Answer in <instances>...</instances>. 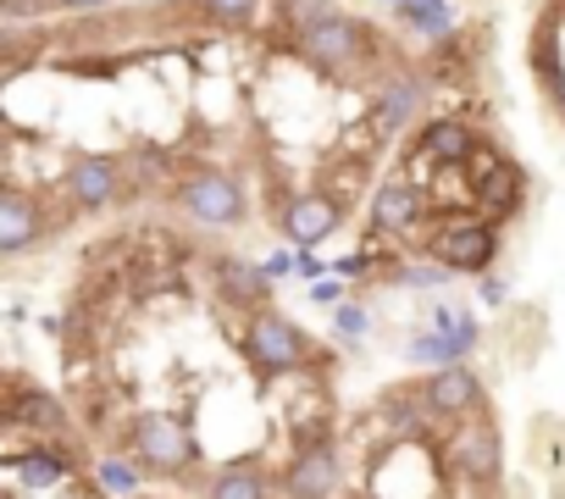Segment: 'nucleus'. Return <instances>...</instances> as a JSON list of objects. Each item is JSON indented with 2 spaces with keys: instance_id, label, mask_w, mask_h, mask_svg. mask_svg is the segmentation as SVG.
I'll return each instance as SVG.
<instances>
[{
  "instance_id": "nucleus-2",
  "label": "nucleus",
  "mask_w": 565,
  "mask_h": 499,
  "mask_svg": "<svg viewBox=\"0 0 565 499\" xmlns=\"http://www.w3.org/2000/svg\"><path fill=\"white\" fill-rule=\"evenodd\" d=\"M244 344H249V361H255L260 378H295V372H311V361L328 367V355L317 350V339L306 328H295L289 317H277L271 306L249 317V339Z\"/></svg>"
},
{
  "instance_id": "nucleus-6",
  "label": "nucleus",
  "mask_w": 565,
  "mask_h": 499,
  "mask_svg": "<svg viewBox=\"0 0 565 499\" xmlns=\"http://www.w3.org/2000/svg\"><path fill=\"white\" fill-rule=\"evenodd\" d=\"M339 482H344V466L333 444H317L282 466V499H333Z\"/></svg>"
},
{
  "instance_id": "nucleus-1",
  "label": "nucleus",
  "mask_w": 565,
  "mask_h": 499,
  "mask_svg": "<svg viewBox=\"0 0 565 499\" xmlns=\"http://www.w3.org/2000/svg\"><path fill=\"white\" fill-rule=\"evenodd\" d=\"M122 455H128L139 471L167 477V482L183 477V482L200 488V493H205V482H211V471H200V460H194V433H189V422L172 416V411H139V416H128Z\"/></svg>"
},
{
  "instance_id": "nucleus-3",
  "label": "nucleus",
  "mask_w": 565,
  "mask_h": 499,
  "mask_svg": "<svg viewBox=\"0 0 565 499\" xmlns=\"http://www.w3.org/2000/svg\"><path fill=\"white\" fill-rule=\"evenodd\" d=\"M444 460L460 482H477V488H488L499 477V433H493V416L482 405L471 416H455V427L444 438Z\"/></svg>"
},
{
  "instance_id": "nucleus-4",
  "label": "nucleus",
  "mask_w": 565,
  "mask_h": 499,
  "mask_svg": "<svg viewBox=\"0 0 565 499\" xmlns=\"http://www.w3.org/2000/svg\"><path fill=\"white\" fill-rule=\"evenodd\" d=\"M167 200H172L178 211H189L194 222H211V227H238V222L249 216V211H244V189H238V178L222 172V167L183 178Z\"/></svg>"
},
{
  "instance_id": "nucleus-7",
  "label": "nucleus",
  "mask_w": 565,
  "mask_h": 499,
  "mask_svg": "<svg viewBox=\"0 0 565 499\" xmlns=\"http://www.w3.org/2000/svg\"><path fill=\"white\" fill-rule=\"evenodd\" d=\"M45 211L40 200L23 189V183H7V194H0V256H23V250L45 244Z\"/></svg>"
},
{
  "instance_id": "nucleus-5",
  "label": "nucleus",
  "mask_w": 565,
  "mask_h": 499,
  "mask_svg": "<svg viewBox=\"0 0 565 499\" xmlns=\"http://www.w3.org/2000/svg\"><path fill=\"white\" fill-rule=\"evenodd\" d=\"M499 250V233L477 216H449L433 238H427V256L438 262V273H482Z\"/></svg>"
},
{
  "instance_id": "nucleus-13",
  "label": "nucleus",
  "mask_w": 565,
  "mask_h": 499,
  "mask_svg": "<svg viewBox=\"0 0 565 499\" xmlns=\"http://www.w3.org/2000/svg\"><path fill=\"white\" fill-rule=\"evenodd\" d=\"M477 150H482V145H477V134H471L460 117H433V123L422 128V156H438V161H449V167H466Z\"/></svg>"
},
{
  "instance_id": "nucleus-17",
  "label": "nucleus",
  "mask_w": 565,
  "mask_h": 499,
  "mask_svg": "<svg viewBox=\"0 0 565 499\" xmlns=\"http://www.w3.org/2000/svg\"><path fill=\"white\" fill-rule=\"evenodd\" d=\"M100 482H106V488H117V493H134V488H139V471H134V460H128V455H111V460L100 466Z\"/></svg>"
},
{
  "instance_id": "nucleus-19",
  "label": "nucleus",
  "mask_w": 565,
  "mask_h": 499,
  "mask_svg": "<svg viewBox=\"0 0 565 499\" xmlns=\"http://www.w3.org/2000/svg\"><path fill=\"white\" fill-rule=\"evenodd\" d=\"M339 333H344V339H361V333H366V311H350V306H344V311H339Z\"/></svg>"
},
{
  "instance_id": "nucleus-9",
  "label": "nucleus",
  "mask_w": 565,
  "mask_h": 499,
  "mask_svg": "<svg viewBox=\"0 0 565 499\" xmlns=\"http://www.w3.org/2000/svg\"><path fill=\"white\" fill-rule=\"evenodd\" d=\"M339 222H344V205H339V200H328L322 189H311V194H300V200L289 205V216H282V233H289L295 244H306V250H311V244H322Z\"/></svg>"
},
{
  "instance_id": "nucleus-14",
  "label": "nucleus",
  "mask_w": 565,
  "mask_h": 499,
  "mask_svg": "<svg viewBox=\"0 0 565 499\" xmlns=\"http://www.w3.org/2000/svg\"><path fill=\"white\" fill-rule=\"evenodd\" d=\"M277 493H282V477H260L249 466L211 471V482H205V499H277Z\"/></svg>"
},
{
  "instance_id": "nucleus-10",
  "label": "nucleus",
  "mask_w": 565,
  "mask_h": 499,
  "mask_svg": "<svg viewBox=\"0 0 565 499\" xmlns=\"http://www.w3.org/2000/svg\"><path fill=\"white\" fill-rule=\"evenodd\" d=\"M422 100H427V89H422V78H416V73H405V78H394L388 89H377V106H372L377 134H383V139L405 134V128L422 117Z\"/></svg>"
},
{
  "instance_id": "nucleus-8",
  "label": "nucleus",
  "mask_w": 565,
  "mask_h": 499,
  "mask_svg": "<svg viewBox=\"0 0 565 499\" xmlns=\"http://www.w3.org/2000/svg\"><path fill=\"white\" fill-rule=\"evenodd\" d=\"M211 278H216V289H222V300L227 306H238V311H266V300H271V284H266V273L260 267H249V262H238V256H216L211 262Z\"/></svg>"
},
{
  "instance_id": "nucleus-15",
  "label": "nucleus",
  "mask_w": 565,
  "mask_h": 499,
  "mask_svg": "<svg viewBox=\"0 0 565 499\" xmlns=\"http://www.w3.org/2000/svg\"><path fill=\"white\" fill-rule=\"evenodd\" d=\"M271 18H277V29H282V34L306 40L311 29L333 23V18H339V7H333V0H271Z\"/></svg>"
},
{
  "instance_id": "nucleus-12",
  "label": "nucleus",
  "mask_w": 565,
  "mask_h": 499,
  "mask_svg": "<svg viewBox=\"0 0 565 499\" xmlns=\"http://www.w3.org/2000/svg\"><path fill=\"white\" fill-rule=\"evenodd\" d=\"M422 389H427V400L455 422V416H471L477 405H482V383L466 372V367H438L433 378H422Z\"/></svg>"
},
{
  "instance_id": "nucleus-16",
  "label": "nucleus",
  "mask_w": 565,
  "mask_h": 499,
  "mask_svg": "<svg viewBox=\"0 0 565 499\" xmlns=\"http://www.w3.org/2000/svg\"><path fill=\"white\" fill-rule=\"evenodd\" d=\"M471 200L482 205V216H510V211H515V200H521V172H515L510 161H499V167L471 189Z\"/></svg>"
},
{
  "instance_id": "nucleus-18",
  "label": "nucleus",
  "mask_w": 565,
  "mask_h": 499,
  "mask_svg": "<svg viewBox=\"0 0 565 499\" xmlns=\"http://www.w3.org/2000/svg\"><path fill=\"white\" fill-rule=\"evenodd\" d=\"M205 7L227 23V29H249V18H255V7L260 0H205Z\"/></svg>"
},
{
  "instance_id": "nucleus-11",
  "label": "nucleus",
  "mask_w": 565,
  "mask_h": 499,
  "mask_svg": "<svg viewBox=\"0 0 565 499\" xmlns=\"http://www.w3.org/2000/svg\"><path fill=\"white\" fill-rule=\"evenodd\" d=\"M422 216H427V200H422V189H416L411 178H388V183L377 189L372 222H377L383 233H411Z\"/></svg>"
}]
</instances>
